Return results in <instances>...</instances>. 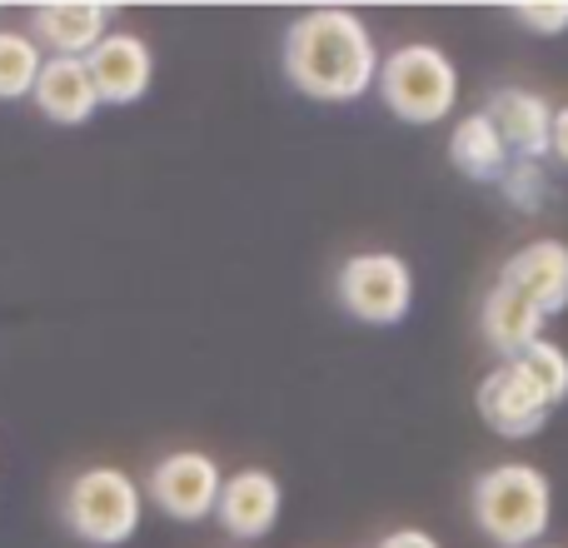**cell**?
Instances as JSON below:
<instances>
[{
	"instance_id": "cell-1",
	"label": "cell",
	"mask_w": 568,
	"mask_h": 548,
	"mask_svg": "<svg viewBox=\"0 0 568 548\" xmlns=\"http://www.w3.org/2000/svg\"><path fill=\"white\" fill-rule=\"evenodd\" d=\"M284 75L300 95L349 105L379 80V50L354 10H310L284 30Z\"/></svg>"
},
{
	"instance_id": "cell-2",
	"label": "cell",
	"mask_w": 568,
	"mask_h": 548,
	"mask_svg": "<svg viewBox=\"0 0 568 548\" xmlns=\"http://www.w3.org/2000/svg\"><path fill=\"white\" fill-rule=\"evenodd\" d=\"M474 524L499 548H534L549 534L554 484L534 464H494L474 479Z\"/></svg>"
},
{
	"instance_id": "cell-3",
	"label": "cell",
	"mask_w": 568,
	"mask_h": 548,
	"mask_svg": "<svg viewBox=\"0 0 568 548\" xmlns=\"http://www.w3.org/2000/svg\"><path fill=\"white\" fill-rule=\"evenodd\" d=\"M60 519L90 548H120L140 534L145 519V489L115 464H90L60 494Z\"/></svg>"
},
{
	"instance_id": "cell-4",
	"label": "cell",
	"mask_w": 568,
	"mask_h": 548,
	"mask_svg": "<svg viewBox=\"0 0 568 548\" xmlns=\"http://www.w3.org/2000/svg\"><path fill=\"white\" fill-rule=\"evenodd\" d=\"M379 100L404 125H439L459 100V70L439 45H399L379 60Z\"/></svg>"
},
{
	"instance_id": "cell-5",
	"label": "cell",
	"mask_w": 568,
	"mask_h": 548,
	"mask_svg": "<svg viewBox=\"0 0 568 548\" xmlns=\"http://www.w3.org/2000/svg\"><path fill=\"white\" fill-rule=\"evenodd\" d=\"M334 300L349 319L389 329L404 324L414 309V270L394 250H369V255H349L334 280Z\"/></svg>"
},
{
	"instance_id": "cell-6",
	"label": "cell",
	"mask_w": 568,
	"mask_h": 548,
	"mask_svg": "<svg viewBox=\"0 0 568 548\" xmlns=\"http://www.w3.org/2000/svg\"><path fill=\"white\" fill-rule=\"evenodd\" d=\"M145 499H155V509L175 524H200L215 514L220 504V489H225V474L210 454L200 449H175L165 459H155L150 479L140 484Z\"/></svg>"
},
{
	"instance_id": "cell-7",
	"label": "cell",
	"mask_w": 568,
	"mask_h": 548,
	"mask_svg": "<svg viewBox=\"0 0 568 548\" xmlns=\"http://www.w3.org/2000/svg\"><path fill=\"white\" fill-rule=\"evenodd\" d=\"M474 404H479V419L489 424L494 434H504V439H529L554 414L549 394L534 384V374L524 369L519 359H504L494 374H484Z\"/></svg>"
},
{
	"instance_id": "cell-8",
	"label": "cell",
	"mask_w": 568,
	"mask_h": 548,
	"mask_svg": "<svg viewBox=\"0 0 568 548\" xmlns=\"http://www.w3.org/2000/svg\"><path fill=\"white\" fill-rule=\"evenodd\" d=\"M110 20H115V6L105 0H45L30 10V40L45 55L85 60L110 35Z\"/></svg>"
},
{
	"instance_id": "cell-9",
	"label": "cell",
	"mask_w": 568,
	"mask_h": 548,
	"mask_svg": "<svg viewBox=\"0 0 568 548\" xmlns=\"http://www.w3.org/2000/svg\"><path fill=\"white\" fill-rule=\"evenodd\" d=\"M85 70L95 80L100 105H135V100H145L150 80H155V50L135 30H110L85 55Z\"/></svg>"
},
{
	"instance_id": "cell-10",
	"label": "cell",
	"mask_w": 568,
	"mask_h": 548,
	"mask_svg": "<svg viewBox=\"0 0 568 548\" xmlns=\"http://www.w3.org/2000/svg\"><path fill=\"white\" fill-rule=\"evenodd\" d=\"M280 509H284V494H280L275 474L270 469H240V474H230L225 489H220L215 519L230 539L255 544L280 524Z\"/></svg>"
},
{
	"instance_id": "cell-11",
	"label": "cell",
	"mask_w": 568,
	"mask_h": 548,
	"mask_svg": "<svg viewBox=\"0 0 568 548\" xmlns=\"http://www.w3.org/2000/svg\"><path fill=\"white\" fill-rule=\"evenodd\" d=\"M484 115L494 120L499 140L509 145V155L519 160H534L539 165L549 155V130H554V105L539 95V90H494V100L484 105Z\"/></svg>"
},
{
	"instance_id": "cell-12",
	"label": "cell",
	"mask_w": 568,
	"mask_h": 548,
	"mask_svg": "<svg viewBox=\"0 0 568 548\" xmlns=\"http://www.w3.org/2000/svg\"><path fill=\"white\" fill-rule=\"evenodd\" d=\"M499 280L514 284V290H524L554 319V314L568 309V245L564 240H534V245H524L519 255L504 260Z\"/></svg>"
},
{
	"instance_id": "cell-13",
	"label": "cell",
	"mask_w": 568,
	"mask_h": 548,
	"mask_svg": "<svg viewBox=\"0 0 568 548\" xmlns=\"http://www.w3.org/2000/svg\"><path fill=\"white\" fill-rule=\"evenodd\" d=\"M30 100H36V110L50 120V125H70V130L85 125V120L100 110L95 80H90L85 60H60V55H45Z\"/></svg>"
},
{
	"instance_id": "cell-14",
	"label": "cell",
	"mask_w": 568,
	"mask_h": 548,
	"mask_svg": "<svg viewBox=\"0 0 568 548\" xmlns=\"http://www.w3.org/2000/svg\"><path fill=\"white\" fill-rule=\"evenodd\" d=\"M544 324H549V314H544L529 294L494 280L489 300H484V314H479V329H484V339H489V349H499L504 359H519L529 344L544 339Z\"/></svg>"
},
{
	"instance_id": "cell-15",
	"label": "cell",
	"mask_w": 568,
	"mask_h": 548,
	"mask_svg": "<svg viewBox=\"0 0 568 548\" xmlns=\"http://www.w3.org/2000/svg\"><path fill=\"white\" fill-rule=\"evenodd\" d=\"M449 160L474 180V185H504V175H509V160H514V155H509V145L499 140L494 120L484 115V110H474V115H464L459 125H454V135H449Z\"/></svg>"
},
{
	"instance_id": "cell-16",
	"label": "cell",
	"mask_w": 568,
	"mask_h": 548,
	"mask_svg": "<svg viewBox=\"0 0 568 548\" xmlns=\"http://www.w3.org/2000/svg\"><path fill=\"white\" fill-rule=\"evenodd\" d=\"M45 65V50L30 40V30L0 26V100H26Z\"/></svg>"
},
{
	"instance_id": "cell-17",
	"label": "cell",
	"mask_w": 568,
	"mask_h": 548,
	"mask_svg": "<svg viewBox=\"0 0 568 548\" xmlns=\"http://www.w3.org/2000/svg\"><path fill=\"white\" fill-rule=\"evenodd\" d=\"M519 364L534 374V384H539V389L549 394V404L559 409V404L568 399V354H564V344H554V339L529 344V349L519 354Z\"/></svg>"
},
{
	"instance_id": "cell-18",
	"label": "cell",
	"mask_w": 568,
	"mask_h": 548,
	"mask_svg": "<svg viewBox=\"0 0 568 548\" xmlns=\"http://www.w3.org/2000/svg\"><path fill=\"white\" fill-rule=\"evenodd\" d=\"M509 10L534 35H564L568 30V0H524V6H509Z\"/></svg>"
},
{
	"instance_id": "cell-19",
	"label": "cell",
	"mask_w": 568,
	"mask_h": 548,
	"mask_svg": "<svg viewBox=\"0 0 568 548\" xmlns=\"http://www.w3.org/2000/svg\"><path fill=\"white\" fill-rule=\"evenodd\" d=\"M504 195L519 200V205L534 210V200L544 195V180H539V165L534 160H519V165H509V175H504Z\"/></svg>"
},
{
	"instance_id": "cell-20",
	"label": "cell",
	"mask_w": 568,
	"mask_h": 548,
	"mask_svg": "<svg viewBox=\"0 0 568 548\" xmlns=\"http://www.w3.org/2000/svg\"><path fill=\"white\" fill-rule=\"evenodd\" d=\"M374 548H444L434 534H424V529H394V534H384Z\"/></svg>"
},
{
	"instance_id": "cell-21",
	"label": "cell",
	"mask_w": 568,
	"mask_h": 548,
	"mask_svg": "<svg viewBox=\"0 0 568 548\" xmlns=\"http://www.w3.org/2000/svg\"><path fill=\"white\" fill-rule=\"evenodd\" d=\"M549 155L559 160V165H568V105L554 110V130H549Z\"/></svg>"
},
{
	"instance_id": "cell-22",
	"label": "cell",
	"mask_w": 568,
	"mask_h": 548,
	"mask_svg": "<svg viewBox=\"0 0 568 548\" xmlns=\"http://www.w3.org/2000/svg\"><path fill=\"white\" fill-rule=\"evenodd\" d=\"M534 548H539V544H534Z\"/></svg>"
}]
</instances>
